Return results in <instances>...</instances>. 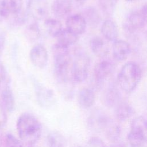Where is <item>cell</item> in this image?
Wrapping results in <instances>:
<instances>
[{"instance_id":"6da1fadb","label":"cell","mask_w":147,"mask_h":147,"mask_svg":"<svg viewBox=\"0 0 147 147\" xmlns=\"http://www.w3.org/2000/svg\"><path fill=\"white\" fill-rule=\"evenodd\" d=\"M16 128L20 140L28 145L37 142L42 133L40 122L34 115L29 113L20 115L17 120Z\"/></svg>"},{"instance_id":"7a4b0ae2","label":"cell","mask_w":147,"mask_h":147,"mask_svg":"<svg viewBox=\"0 0 147 147\" xmlns=\"http://www.w3.org/2000/svg\"><path fill=\"white\" fill-rule=\"evenodd\" d=\"M142 78L140 67L135 62L129 61L121 68L117 76V84L125 92H133L137 87Z\"/></svg>"},{"instance_id":"3957f363","label":"cell","mask_w":147,"mask_h":147,"mask_svg":"<svg viewBox=\"0 0 147 147\" xmlns=\"http://www.w3.org/2000/svg\"><path fill=\"white\" fill-rule=\"evenodd\" d=\"M54 73L57 82L69 78L71 56L69 47L56 43L52 47Z\"/></svg>"},{"instance_id":"277c9868","label":"cell","mask_w":147,"mask_h":147,"mask_svg":"<svg viewBox=\"0 0 147 147\" xmlns=\"http://www.w3.org/2000/svg\"><path fill=\"white\" fill-rule=\"evenodd\" d=\"M31 82L38 105L45 109L53 107L56 105L57 98L53 90L45 86L33 76L31 78Z\"/></svg>"},{"instance_id":"5b68a950","label":"cell","mask_w":147,"mask_h":147,"mask_svg":"<svg viewBox=\"0 0 147 147\" xmlns=\"http://www.w3.org/2000/svg\"><path fill=\"white\" fill-rule=\"evenodd\" d=\"M90 66V60L87 55L83 53L76 55L71 71V78L74 82L82 83L87 79Z\"/></svg>"},{"instance_id":"8992f818","label":"cell","mask_w":147,"mask_h":147,"mask_svg":"<svg viewBox=\"0 0 147 147\" xmlns=\"http://www.w3.org/2000/svg\"><path fill=\"white\" fill-rule=\"evenodd\" d=\"M114 70V64L108 61L103 60L98 63L94 68V85L97 88H100L104 82L109 78Z\"/></svg>"},{"instance_id":"52a82bcc","label":"cell","mask_w":147,"mask_h":147,"mask_svg":"<svg viewBox=\"0 0 147 147\" xmlns=\"http://www.w3.org/2000/svg\"><path fill=\"white\" fill-rule=\"evenodd\" d=\"M48 3L47 0H29L27 4L26 13L33 20H45L48 14Z\"/></svg>"},{"instance_id":"ba28073f","label":"cell","mask_w":147,"mask_h":147,"mask_svg":"<svg viewBox=\"0 0 147 147\" xmlns=\"http://www.w3.org/2000/svg\"><path fill=\"white\" fill-rule=\"evenodd\" d=\"M110 118L102 110L93 111L87 118V125L90 130L95 132L103 131Z\"/></svg>"},{"instance_id":"9c48e42d","label":"cell","mask_w":147,"mask_h":147,"mask_svg":"<svg viewBox=\"0 0 147 147\" xmlns=\"http://www.w3.org/2000/svg\"><path fill=\"white\" fill-rule=\"evenodd\" d=\"M32 63L39 69L44 68L48 61V54L45 47L41 44H36L32 47L29 53Z\"/></svg>"},{"instance_id":"30bf717a","label":"cell","mask_w":147,"mask_h":147,"mask_svg":"<svg viewBox=\"0 0 147 147\" xmlns=\"http://www.w3.org/2000/svg\"><path fill=\"white\" fill-rule=\"evenodd\" d=\"M65 24L67 29L77 36L84 33L87 26L86 21L81 14L69 15L66 18Z\"/></svg>"},{"instance_id":"8fae6325","label":"cell","mask_w":147,"mask_h":147,"mask_svg":"<svg viewBox=\"0 0 147 147\" xmlns=\"http://www.w3.org/2000/svg\"><path fill=\"white\" fill-rule=\"evenodd\" d=\"M131 52V47L129 43L123 40H117L113 42L112 45L113 56L117 61L125 60Z\"/></svg>"},{"instance_id":"7c38bea8","label":"cell","mask_w":147,"mask_h":147,"mask_svg":"<svg viewBox=\"0 0 147 147\" xmlns=\"http://www.w3.org/2000/svg\"><path fill=\"white\" fill-rule=\"evenodd\" d=\"M73 8L72 0H54L52 5L53 14L58 18H67Z\"/></svg>"},{"instance_id":"4fadbf2b","label":"cell","mask_w":147,"mask_h":147,"mask_svg":"<svg viewBox=\"0 0 147 147\" xmlns=\"http://www.w3.org/2000/svg\"><path fill=\"white\" fill-rule=\"evenodd\" d=\"M146 23L140 11H134L130 13L125 24V28L130 33L141 30Z\"/></svg>"},{"instance_id":"5bb4252c","label":"cell","mask_w":147,"mask_h":147,"mask_svg":"<svg viewBox=\"0 0 147 147\" xmlns=\"http://www.w3.org/2000/svg\"><path fill=\"white\" fill-rule=\"evenodd\" d=\"M103 103L107 107H115L121 101V94L118 88L113 85L109 86L102 94Z\"/></svg>"},{"instance_id":"9a60e30c","label":"cell","mask_w":147,"mask_h":147,"mask_svg":"<svg viewBox=\"0 0 147 147\" xmlns=\"http://www.w3.org/2000/svg\"><path fill=\"white\" fill-rule=\"evenodd\" d=\"M100 30L103 37L106 40L114 42L118 40L119 35L118 28L114 21L110 19L104 21L102 24Z\"/></svg>"},{"instance_id":"2e32d148","label":"cell","mask_w":147,"mask_h":147,"mask_svg":"<svg viewBox=\"0 0 147 147\" xmlns=\"http://www.w3.org/2000/svg\"><path fill=\"white\" fill-rule=\"evenodd\" d=\"M1 103L7 111L10 113L14 110L16 106L15 98L9 83L5 84L1 91Z\"/></svg>"},{"instance_id":"e0dca14e","label":"cell","mask_w":147,"mask_h":147,"mask_svg":"<svg viewBox=\"0 0 147 147\" xmlns=\"http://www.w3.org/2000/svg\"><path fill=\"white\" fill-rule=\"evenodd\" d=\"M95 100V95L92 88L84 87L82 88L78 94V102L79 105L84 109L91 107Z\"/></svg>"},{"instance_id":"ac0fdd59","label":"cell","mask_w":147,"mask_h":147,"mask_svg":"<svg viewBox=\"0 0 147 147\" xmlns=\"http://www.w3.org/2000/svg\"><path fill=\"white\" fill-rule=\"evenodd\" d=\"M92 52L98 57H104L109 53V47L103 39L98 36L92 38L90 42Z\"/></svg>"},{"instance_id":"d6986e66","label":"cell","mask_w":147,"mask_h":147,"mask_svg":"<svg viewBox=\"0 0 147 147\" xmlns=\"http://www.w3.org/2000/svg\"><path fill=\"white\" fill-rule=\"evenodd\" d=\"M115 116L120 122H123L129 119L134 114L133 107L126 102H120L115 107Z\"/></svg>"},{"instance_id":"ffe728a7","label":"cell","mask_w":147,"mask_h":147,"mask_svg":"<svg viewBox=\"0 0 147 147\" xmlns=\"http://www.w3.org/2000/svg\"><path fill=\"white\" fill-rule=\"evenodd\" d=\"M103 131L107 139L112 143L119 140L121 129L120 125L116 121L110 118Z\"/></svg>"},{"instance_id":"44dd1931","label":"cell","mask_w":147,"mask_h":147,"mask_svg":"<svg viewBox=\"0 0 147 147\" xmlns=\"http://www.w3.org/2000/svg\"><path fill=\"white\" fill-rule=\"evenodd\" d=\"M130 130L140 135L147 142V119L142 116L134 118L130 123Z\"/></svg>"},{"instance_id":"7402d4cb","label":"cell","mask_w":147,"mask_h":147,"mask_svg":"<svg viewBox=\"0 0 147 147\" xmlns=\"http://www.w3.org/2000/svg\"><path fill=\"white\" fill-rule=\"evenodd\" d=\"M85 18L87 25L92 28H96L101 21V17L97 10L92 7L88 6L86 8L82 14Z\"/></svg>"},{"instance_id":"603a6c76","label":"cell","mask_w":147,"mask_h":147,"mask_svg":"<svg viewBox=\"0 0 147 147\" xmlns=\"http://www.w3.org/2000/svg\"><path fill=\"white\" fill-rule=\"evenodd\" d=\"M56 38L57 43L67 47H69L78 41V36L72 33L66 28L63 29Z\"/></svg>"},{"instance_id":"cb8c5ba5","label":"cell","mask_w":147,"mask_h":147,"mask_svg":"<svg viewBox=\"0 0 147 147\" xmlns=\"http://www.w3.org/2000/svg\"><path fill=\"white\" fill-rule=\"evenodd\" d=\"M44 26L48 34L53 37H57L63 30V25L60 21L54 18H47L44 21Z\"/></svg>"},{"instance_id":"d4e9b609","label":"cell","mask_w":147,"mask_h":147,"mask_svg":"<svg viewBox=\"0 0 147 147\" xmlns=\"http://www.w3.org/2000/svg\"><path fill=\"white\" fill-rule=\"evenodd\" d=\"M46 143L47 147H65L66 140L60 133L53 131L47 136Z\"/></svg>"},{"instance_id":"484cf974","label":"cell","mask_w":147,"mask_h":147,"mask_svg":"<svg viewBox=\"0 0 147 147\" xmlns=\"http://www.w3.org/2000/svg\"><path fill=\"white\" fill-rule=\"evenodd\" d=\"M26 38L30 41H35L40 37V30L36 21L28 25L25 29Z\"/></svg>"},{"instance_id":"4316f807","label":"cell","mask_w":147,"mask_h":147,"mask_svg":"<svg viewBox=\"0 0 147 147\" xmlns=\"http://www.w3.org/2000/svg\"><path fill=\"white\" fill-rule=\"evenodd\" d=\"M3 2L10 16L17 14L23 10L22 0H3Z\"/></svg>"},{"instance_id":"83f0119b","label":"cell","mask_w":147,"mask_h":147,"mask_svg":"<svg viewBox=\"0 0 147 147\" xmlns=\"http://www.w3.org/2000/svg\"><path fill=\"white\" fill-rule=\"evenodd\" d=\"M127 141L130 147H144L146 142L142 137L131 130L127 134Z\"/></svg>"},{"instance_id":"f1b7e54d","label":"cell","mask_w":147,"mask_h":147,"mask_svg":"<svg viewBox=\"0 0 147 147\" xmlns=\"http://www.w3.org/2000/svg\"><path fill=\"white\" fill-rule=\"evenodd\" d=\"M118 0H99V6L105 14L110 16L115 11Z\"/></svg>"},{"instance_id":"f546056e","label":"cell","mask_w":147,"mask_h":147,"mask_svg":"<svg viewBox=\"0 0 147 147\" xmlns=\"http://www.w3.org/2000/svg\"><path fill=\"white\" fill-rule=\"evenodd\" d=\"M4 137L6 147H23L22 142L13 134L6 133Z\"/></svg>"},{"instance_id":"4dcf8cb0","label":"cell","mask_w":147,"mask_h":147,"mask_svg":"<svg viewBox=\"0 0 147 147\" xmlns=\"http://www.w3.org/2000/svg\"><path fill=\"white\" fill-rule=\"evenodd\" d=\"M87 147H107L105 142L99 137L94 136L87 141Z\"/></svg>"},{"instance_id":"1f68e13d","label":"cell","mask_w":147,"mask_h":147,"mask_svg":"<svg viewBox=\"0 0 147 147\" xmlns=\"http://www.w3.org/2000/svg\"><path fill=\"white\" fill-rule=\"evenodd\" d=\"M7 71L3 65V64L0 62V92L1 91V88H2V83H8L7 81Z\"/></svg>"},{"instance_id":"d6a6232c","label":"cell","mask_w":147,"mask_h":147,"mask_svg":"<svg viewBox=\"0 0 147 147\" xmlns=\"http://www.w3.org/2000/svg\"><path fill=\"white\" fill-rule=\"evenodd\" d=\"M6 110L0 103V130L3 129L7 122Z\"/></svg>"},{"instance_id":"836d02e7","label":"cell","mask_w":147,"mask_h":147,"mask_svg":"<svg viewBox=\"0 0 147 147\" xmlns=\"http://www.w3.org/2000/svg\"><path fill=\"white\" fill-rule=\"evenodd\" d=\"M10 16V15L4 3L3 0H0V21L7 19Z\"/></svg>"},{"instance_id":"e575fe53","label":"cell","mask_w":147,"mask_h":147,"mask_svg":"<svg viewBox=\"0 0 147 147\" xmlns=\"http://www.w3.org/2000/svg\"><path fill=\"white\" fill-rule=\"evenodd\" d=\"M140 13L144 18L146 24H147V3H145L141 7L140 10Z\"/></svg>"},{"instance_id":"d590c367","label":"cell","mask_w":147,"mask_h":147,"mask_svg":"<svg viewBox=\"0 0 147 147\" xmlns=\"http://www.w3.org/2000/svg\"><path fill=\"white\" fill-rule=\"evenodd\" d=\"M6 41V36L3 33H0V53L2 52Z\"/></svg>"},{"instance_id":"8d00e7d4","label":"cell","mask_w":147,"mask_h":147,"mask_svg":"<svg viewBox=\"0 0 147 147\" xmlns=\"http://www.w3.org/2000/svg\"><path fill=\"white\" fill-rule=\"evenodd\" d=\"M109 147H127V146L124 142L118 140L117 141L112 142Z\"/></svg>"},{"instance_id":"74e56055","label":"cell","mask_w":147,"mask_h":147,"mask_svg":"<svg viewBox=\"0 0 147 147\" xmlns=\"http://www.w3.org/2000/svg\"><path fill=\"white\" fill-rule=\"evenodd\" d=\"M0 147H6L5 142V137L0 136Z\"/></svg>"},{"instance_id":"f35d334b","label":"cell","mask_w":147,"mask_h":147,"mask_svg":"<svg viewBox=\"0 0 147 147\" xmlns=\"http://www.w3.org/2000/svg\"><path fill=\"white\" fill-rule=\"evenodd\" d=\"M75 2H76L79 5H83L84 3L87 0H74Z\"/></svg>"},{"instance_id":"ab89813d","label":"cell","mask_w":147,"mask_h":147,"mask_svg":"<svg viewBox=\"0 0 147 147\" xmlns=\"http://www.w3.org/2000/svg\"><path fill=\"white\" fill-rule=\"evenodd\" d=\"M125 1H127V2H133V1H135L136 0H125Z\"/></svg>"},{"instance_id":"60d3db41","label":"cell","mask_w":147,"mask_h":147,"mask_svg":"<svg viewBox=\"0 0 147 147\" xmlns=\"http://www.w3.org/2000/svg\"><path fill=\"white\" fill-rule=\"evenodd\" d=\"M75 147H83V146H76Z\"/></svg>"}]
</instances>
